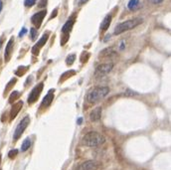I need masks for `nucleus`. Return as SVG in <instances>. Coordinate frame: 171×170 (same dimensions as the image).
Wrapping results in <instances>:
<instances>
[{
    "mask_svg": "<svg viewBox=\"0 0 171 170\" xmlns=\"http://www.w3.org/2000/svg\"><path fill=\"white\" fill-rule=\"evenodd\" d=\"M17 153H18V150H17V149H12V150H10V151H9L8 156H9L10 158H14V157L17 155Z\"/></svg>",
    "mask_w": 171,
    "mask_h": 170,
    "instance_id": "nucleus-26",
    "label": "nucleus"
},
{
    "mask_svg": "<svg viewBox=\"0 0 171 170\" xmlns=\"http://www.w3.org/2000/svg\"><path fill=\"white\" fill-rule=\"evenodd\" d=\"M110 38V35H108V36L107 37H105V39H104V42H107V41L109 40Z\"/></svg>",
    "mask_w": 171,
    "mask_h": 170,
    "instance_id": "nucleus-33",
    "label": "nucleus"
},
{
    "mask_svg": "<svg viewBox=\"0 0 171 170\" xmlns=\"http://www.w3.org/2000/svg\"><path fill=\"white\" fill-rule=\"evenodd\" d=\"M89 58H90V54H89V53L84 52V53H83L82 57H81V61H82V63H86L88 60H89Z\"/></svg>",
    "mask_w": 171,
    "mask_h": 170,
    "instance_id": "nucleus-25",
    "label": "nucleus"
},
{
    "mask_svg": "<svg viewBox=\"0 0 171 170\" xmlns=\"http://www.w3.org/2000/svg\"><path fill=\"white\" fill-rule=\"evenodd\" d=\"M37 2V0H25L24 1V5L26 7H32L33 5H35Z\"/></svg>",
    "mask_w": 171,
    "mask_h": 170,
    "instance_id": "nucleus-23",
    "label": "nucleus"
},
{
    "mask_svg": "<svg viewBox=\"0 0 171 170\" xmlns=\"http://www.w3.org/2000/svg\"><path fill=\"white\" fill-rule=\"evenodd\" d=\"M102 118V108H96L94 109L91 114H90V119L92 121H99Z\"/></svg>",
    "mask_w": 171,
    "mask_h": 170,
    "instance_id": "nucleus-13",
    "label": "nucleus"
},
{
    "mask_svg": "<svg viewBox=\"0 0 171 170\" xmlns=\"http://www.w3.org/2000/svg\"><path fill=\"white\" fill-rule=\"evenodd\" d=\"M82 120H82V119H80V120H78V124H79V125H81V124H82Z\"/></svg>",
    "mask_w": 171,
    "mask_h": 170,
    "instance_id": "nucleus-35",
    "label": "nucleus"
},
{
    "mask_svg": "<svg viewBox=\"0 0 171 170\" xmlns=\"http://www.w3.org/2000/svg\"><path fill=\"white\" fill-rule=\"evenodd\" d=\"M75 75H76V72L74 71V70H70V71H68V72H66V73H64V74L61 76L60 83H62V82L68 80L69 78L73 77V76H75Z\"/></svg>",
    "mask_w": 171,
    "mask_h": 170,
    "instance_id": "nucleus-17",
    "label": "nucleus"
},
{
    "mask_svg": "<svg viewBox=\"0 0 171 170\" xmlns=\"http://www.w3.org/2000/svg\"><path fill=\"white\" fill-rule=\"evenodd\" d=\"M101 54L103 57H104V56H110L111 54H115V52L111 48H108V49H104V51H102Z\"/></svg>",
    "mask_w": 171,
    "mask_h": 170,
    "instance_id": "nucleus-22",
    "label": "nucleus"
},
{
    "mask_svg": "<svg viewBox=\"0 0 171 170\" xmlns=\"http://www.w3.org/2000/svg\"><path fill=\"white\" fill-rule=\"evenodd\" d=\"M22 107H23V102L22 101L17 102L15 104L12 105V108H11V113H10V118H11V120H13L15 116L19 114V111L22 109Z\"/></svg>",
    "mask_w": 171,
    "mask_h": 170,
    "instance_id": "nucleus-11",
    "label": "nucleus"
},
{
    "mask_svg": "<svg viewBox=\"0 0 171 170\" xmlns=\"http://www.w3.org/2000/svg\"><path fill=\"white\" fill-rule=\"evenodd\" d=\"M47 6V0H41L39 3V7H45Z\"/></svg>",
    "mask_w": 171,
    "mask_h": 170,
    "instance_id": "nucleus-27",
    "label": "nucleus"
},
{
    "mask_svg": "<svg viewBox=\"0 0 171 170\" xmlns=\"http://www.w3.org/2000/svg\"><path fill=\"white\" fill-rule=\"evenodd\" d=\"M74 23H75V20L74 19H69L66 23H65V25L63 26L62 28V33L65 35V39L62 40L61 44L62 45H65L67 43V41L69 40V33L71 32V30H72V28L74 26Z\"/></svg>",
    "mask_w": 171,
    "mask_h": 170,
    "instance_id": "nucleus-7",
    "label": "nucleus"
},
{
    "mask_svg": "<svg viewBox=\"0 0 171 170\" xmlns=\"http://www.w3.org/2000/svg\"><path fill=\"white\" fill-rule=\"evenodd\" d=\"M110 22H111V16L110 15H107L104 17V19L103 20V23L101 25V29L103 31H107L110 25Z\"/></svg>",
    "mask_w": 171,
    "mask_h": 170,
    "instance_id": "nucleus-15",
    "label": "nucleus"
},
{
    "mask_svg": "<svg viewBox=\"0 0 171 170\" xmlns=\"http://www.w3.org/2000/svg\"><path fill=\"white\" fill-rule=\"evenodd\" d=\"M2 8H3V3H2L1 0H0V13H1V10H2Z\"/></svg>",
    "mask_w": 171,
    "mask_h": 170,
    "instance_id": "nucleus-32",
    "label": "nucleus"
},
{
    "mask_svg": "<svg viewBox=\"0 0 171 170\" xmlns=\"http://www.w3.org/2000/svg\"><path fill=\"white\" fill-rule=\"evenodd\" d=\"M57 12H58V11H57V9H56V10H54V11H53V14H52V16L50 17V19L54 18V16H56V15H57Z\"/></svg>",
    "mask_w": 171,
    "mask_h": 170,
    "instance_id": "nucleus-30",
    "label": "nucleus"
},
{
    "mask_svg": "<svg viewBox=\"0 0 171 170\" xmlns=\"http://www.w3.org/2000/svg\"><path fill=\"white\" fill-rule=\"evenodd\" d=\"M43 88H44V84L40 83L31 91L30 95H29V97H28V101H27L29 104H32L35 102H37V99L39 98L41 93H42V91H43Z\"/></svg>",
    "mask_w": 171,
    "mask_h": 170,
    "instance_id": "nucleus-6",
    "label": "nucleus"
},
{
    "mask_svg": "<svg viewBox=\"0 0 171 170\" xmlns=\"http://www.w3.org/2000/svg\"><path fill=\"white\" fill-rule=\"evenodd\" d=\"M2 43H3V39L1 38L0 39V49H1V47H2Z\"/></svg>",
    "mask_w": 171,
    "mask_h": 170,
    "instance_id": "nucleus-34",
    "label": "nucleus"
},
{
    "mask_svg": "<svg viewBox=\"0 0 171 170\" xmlns=\"http://www.w3.org/2000/svg\"><path fill=\"white\" fill-rule=\"evenodd\" d=\"M0 162H1V154H0Z\"/></svg>",
    "mask_w": 171,
    "mask_h": 170,
    "instance_id": "nucleus-36",
    "label": "nucleus"
},
{
    "mask_svg": "<svg viewBox=\"0 0 171 170\" xmlns=\"http://www.w3.org/2000/svg\"><path fill=\"white\" fill-rule=\"evenodd\" d=\"M141 23H142V19H140V18H134V19H131V20L123 21V22L120 23V24H117L115 26L114 34L115 35H120V34L126 32V31L131 30V29L138 26L139 24H141Z\"/></svg>",
    "mask_w": 171,
    "mask_h": 170,
    "instance_id": "nucleus-2",
    "label": "nucleus"
},
{
    "mask_svg": "<svg viewBox=\"0 0 171 170\" xmlns=\"http://www.w3.org/2000/svg\"><path fill=\"white\" fill-rule=\"evenodd\" d=\"M114 68V64L113 63H107V64H101L99 65L95 71V77L97 78H101L104 76L108 75L111 70Z\"/></svg>",
    "mask_w": 171,
    "mask_h": 170,
    "instance_id": "nucleus-5",
    "label": "nucleus"
},
{
    "mask_svg": "<svg viewBox=\"0 0 171 170\" xmlns=\"http://www.w3.org/2000/svg\"><path fill=\"white\" fill-rule=\"evenodd\" d=\"M37 34H38L37 29L36 28H31V30H30V37H31L32 40H35V39L37 38Z\"/></svg>",
    "mask_w": 171,
    "mask_h": 170,
    "instance_id": "nucleus-24",
    "label": "nucleus"
},
{
    "mask_svg": "<svg viewBox=\"0 0 171 170\" xmlns=\"http://www.w3.org/2000/svg\"><path fill=\"white\" fill-rule=\"evenodd\" d=\"M149 2H151L152 4H160L163 2V0H149Z\"/></svg>",
    "mask_w": 171,
    "mask_h": 170,
    "instance_id": "nucleus-29",
    "label": "nucleus"
},
{
    "mask_svg": "<svg viewBox=\"0 0 171 170\" xmlns=\"http://www.w3.org/2000/svg\"><path fill=\"white\" fill-rule=\"evenodd\" d=\"M28 69H29L28 66H27V67H23V66H21V67H19L18 69H17V71L15 72V74H16L17 76H19V77H21V76H23V75H24V74L28 71Z\"/></svg>",
    "mask_w": 171,
    "mask_h": 170,
    "instance_id": "nucleus-19",
    "label": "nucleus"
},
{
    "mask_svg": "<svg viewBox=\"0 0 171 170\" xmlns=\"http://www.w3.org/2000/svg\"><path fill=\"white\" fill-rule=\"evenodd\" d=\"M53 98H54V93H53V91H50L48 93H47V96L43 98L41 107H42V108L49 107V105L51 104V103L53 102Z\"/></svg>",
    "mask_w": 171,
    "mask_h": 170,
    "instance_id": "nucleus-14",
    "label": "nucleus"
},
{
    "mask_svg": "<svg viewBox=\"0 0 171 170\" xmlns=\"http://www.w3.org/2000/svg\"><path fill=\"white\" fill-rule=\"evenodd\" d=\"M27 33V29L26 28H23L22 30L20 31V33H19V37H22V36H24V35Z\"/></svg>",
    "mask_w": 171,
    "mask_h": 170,
    "instance_id": "nucleus-28",
    "label": "nucleus"
},
{
    "mask_svg": "<svg viewBox=\"0 0 171 170\" xmlns=\"http://www.w3.org/2000/svg\"><path fill=\"white\" fill-rule=\"evenodd\" d=\"M20 97V93L19 92H17V91H15V92H13L12 93H11V96H10V98H9V103L10 104H12V103H14L17 98H18Z\"/></svg>",
    "mask_w": 171,
    "mask_h": 170,
    "instance_id": "nucleus-20",
    "label": "nucleus"
},
{
    "mask_svg": "<svg viewBox=\"0 0 171 170\" xmlns=\"http://www.w3.org/2000/svg\"><path fill=\"white\" fill-rule=\"evenodd\" d=\"M109 92H110V89L108 87H97L88 93L87 99L88 102L90 103H97L107 96Z\"/></svg>",
    "mask_w": 171,
    "mask_h": 170,
    "instance_id": "nucleus-3",
    "label": "nucleus"
},
{
    "mask_svg": "<svg viewBox=\"0 0 171 170\" xmlns=\"http://www.w3.org/2000/svg\"><path fill=\"white\" fill-rule=\"evenodd\" d=\"M47 14V10H42L40 12L35 13L32 17H31V22L32 24L36 27V28H40V26L42 25V22L45 18V16Z\"/></svg>",
    "mask_w": 171,
    "mask_h": 170,
    "instance_id": "nucleus-8",
    "label": "nucleus"
},
{
    "mask_svg": "<svg viewBox=\"0 0 171 170\" xmlns=\"http://www.w3.org/2000/svg\"><path fill=\"white\" fill-rule=\"evenodd\" d=\"M75 60H76V55H75V54H71V55H69V56L67 57V59H66V64H67L68 66H70V65H72V64H74Z\"/></svg>",
    "mask_w": 171,
    "mask_h": 170,
    "instance_id": "nucleus-21",
    "label": "nucleus"
},
{
    "mask_svg": "<svg viewBox=\"0 0 171 170\" xmlns=\"http://www.w3.org/2000/svg\"><path fill=\"white\" fill-rule=\"evenodd\" d=\"M29 124H30V118H29V116H25L24 119L21 120V121L18 124V125L16 126V130L14 131V135H13L14 140H17L20 138V136L22 135V133L25 131Z\"/></svg>",
    "mask_w": 171,
    "mask_h": 170,
    "instance_id": "nucleus-4",
    "label": "nucleus"
},
{
    "mask_svg": "<svg viewBox=\"0 0 171 170\" xmlns=\"http://www.w3.org/2000/svg\"><path fill=\"white\" fill-rule=\"evenodd\" d=\"M30 146H31V139H30V137H27L24 140V141H23V143H22L21 150L23 152H25V151H27L29 148H30Z\"/></svg>",
    "mask_w": 171,
    "mask_h": 170,
    "instance_id": "nucleus-18",
    "label": "nucleus"
},
{
    "mask_svg": "<svg viewBox=\"0 0 171 170\" xmlns=\"http://www.w3.org/2000/svg\"><path fill=\"white\" fill-rule=\"evenodd\" d=\"M83 144L89 147H97V146L102 145L104 143L105 138L101 133L96 132V131H91L85 134V136L83 137Z\"/></svg>",
    "mask_w": 171,
    "mask_h": 170,
    "instance_id": "nucleus-1",
    "label": "nucleus"
},
{
    "mask_svg": "<svg viewBox=\"0 0 171 170\" xmlns=\"http://www.w3.org/2000/svg\"><path fill=\"white\" fill-rule=\"evenodd\" d=\"M97 168H98V164L96 161L88 160V161H85L84 163H82L77 170H97Z\"/></svg>",
    "mask_w": 171,
    "mask_h": 170,
    "instance_id": "nucleus-10",
    "label": "nucleus"
},
{
    "mask_svg": "<svg viewBox=\"0 0 171 170\" xmlns=\"http://www.w3.org/2000/svg\"><path fill=\"white\" fill-rule=\"evenodd\" d=\"M13 43H14V39L13 37L9 40V42L7 43L6 49H5V61L8 62L11 58V54H12V50H13Z\"/></svg>",
    "mask_w": 171,
    "mask_h": 170,
    "instance_id": "nucleus-12",
    "label": "nucleus"
},
{
    "mask_svg": "<svg viewBox=\"0 0 171 170\" xmlns=\"http://www.w3.org/2000/svg\"><path fill=\"white\" fill-rule=\"evenodd\" d=\"M88 1H89V0H80V4H85Z\"/></svg>",
    "mask_w": 171,
    "mask_h": 170,
    "instance_id": "nucleus-31",
    "label": "nucleus"
},
{
    "mask_svg": "<svg viewBox=\"0 0 171 170\" xmlns=\"http://www.w3.org/2000/svg\"><path fill=\"white\" fill-rule=\"evenodd\" d=\"M140 7V2L139 0H131V1L128 2L127 4V8L131 11H134V10H137L138 8Z\"/></svg>",
    "mask_w": 171,
    "mask_h": 170,
    "instance_id": "nucleus-16",
    "label": "nucleus"
},
{
    "mask_svg": "<svg viewBox=\"0 0 171 170\" xmlns=\"http://www.w3.org/2000/svg\"><path fill=\"white\" fill-rule=\"evenodd\" d=\"M49 38V34L48 33H45L42 37H41V39L38 41V42L35 44V46L32 48V53L35 55V56H38L39 53H40V49L42 48V47L46 44L47 40H48Z\"/></svg>",
    "mask_w": 171,
    "mask_h": 170,
    "instance_id": "nucleus-9",
    "label": "nucleus"
}]
</instances>
